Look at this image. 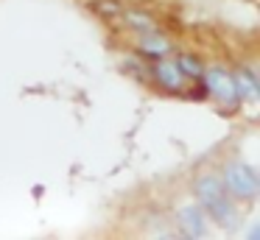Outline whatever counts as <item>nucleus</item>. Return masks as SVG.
Here are the masks:
<instances>
[{"label":"nucleus","mask_w":260,"mask_h":240,"mask_svg":"<svg viewBox=\"0 0 260 240\" xmlns=\"http://www.w3.org/2000/svg\"><path fill=\"white\" fill-rule=\"evenodd\" d=\"M196 198L202 204V210L213 218L218 226L224 229H235L238 226V215H235V204L232 198L226 195L224 184L215 173H207V176H199L196 179Z\"/></svg>","instance_id":"nucleus-1"},{"label":"nucleus","mask_w":260,"mask_h":240,"mask_svg":"<svg viewBox=\"0 0 260 240\" xmlns=\"http://www.w3.org/2000/svg\"><path fill=\"white\" fill-rule=\"evenodd\" d=\"M226 195L230 198H241V201H252L260 193V179L257 170L252 165H243V162H230L224 167V176H221Z\"/></svg>","instance_id":"nucleus-2"},{"label":"nucleus","mask_w":260,"mask_h":240,"mask_svg":"<svg viewBox=\"0 0 260 240\" xmlns=\"http://www.w3.org/2000/svg\"><path fill=\"white\" fill-rule=\"evenodd\" d=\"M204 76V84H207V89L215 95V98L221 100V104L226 106H235L238 100V84H235V76L232 73H226L224 67H213V70L202 73Z\"/></svg>","instance_id":"nucleus-3"},{"label":"nucleus","mask_w":260,"mask_h":240,"mask_svg":"<svg viewBox=\"0 0 260 240\" xmlns=\"http://www.w3.org/2000/svg\"><path fill=\"white\" fill-rule=\"evenodd\" d=\"M176 221H179V229L185 237H204L207 234V221H204L202 207H182Z\"/></svg>","instance_id":"nucleus-4"},{"label":"nucleus","mask_w":260,"mask_h":240,"mask_svg":"<svg viewBox=\"0 0 260 240\" xmlns=\"http://www.w3.org/2000/svg\"><path fill=\"white\" fill-rule=\"evenodd\" d=\"M154 78H157L162 87H168V89H182V84H185V76L179 73L176 61H157V67H154Z\"/></svg>","instance_id":"nucleus-5"},{"label":"nucleus","mask_w":260,"mask_h":240,"mask_svg":"<svg viewBox=\"0 0 260 240\" xmlns=\"http://www.w3.org/2000/svg\"><path fill=\"white\" fill-rule=\"evenodd\" d=\"M235 84H238V98L257 100V76H254V70L243 67V70L235 76Z\"/></svg>","instance_id":"nucleus-6"},{"label":"nucleus","mask_w":260,"mask_h":240,"mask_svg":"<svg viewBox=\"0 0 260 240\" xmlns=\"http://www.w3.org/2000/svg\"><path fill=\"white\" fill-rule=\"evenodd\" d=\"M168 39H162L159 37V33H148V31H143V37H140V50H146L148 56H154V59H157V56H162V53H168Z\"/></svg>","instance_id":"nucleus-7"},{"label":"nucleus","mask_w":260,"mask_h":240,"mask_svg":"<svg viewBox=\"0 0 260 240\" xmlns=\"http://www.w3.org/2000/svg\"><path fill=\"white\" fill-rule=\"evenodd\" d=\"M126 22L132 28H137V31H154V20L148 14H143V11H126Z\"/></svg>","instance_id":"nucleus-8"},{"label":"nucleus","mask_w":260,"mask_h":240,"mask_svg":"<svg viewBox=\"0 0 260 240\" xmlns=\"http://www.w3.org/2000/svg\"><path fill=\"white\" fill-rule=\"evenodd\" d=\"M176 67H179L182 76H190V78L202 76V64H199L193 56H179V59H176Z\"/></svg>","instance_id":"nucleus-9"},{"label":"nucleus","mask_w":260,"mask_h":240,"mask_svg":"<svg viewBox=\"0 0 260 240\" xmlns=\"http://www.w3.org/2000/svg\"><path fill=\"white\" fill-rule=\"evenodd\" d=\"M98 9H101V11H120L115 3H98Z\"/></svg>","instance_id":"nucleus-10"}]
</instances>
